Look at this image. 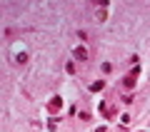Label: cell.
<instances>
[{
  "label": "cell",
  "instance_id": "obj_1",
  "mask_svg": "<svg viewBox=\"0 0 150 132\" xmlns=\"http://www.w3.org/2000/svg\"><path fill=\"white\" fill-rule=\"evenodd\" d=\"M10 58H13V62H15V65H25V62H28V53H25V48H23L20 42H15V45H13Z\"/></svg>",
  "mask_w": 150,
  "mask_h": 132
},
{
  "label": "cell",
  "instance_id": "obj_2",
  "mask_svg": "<svg viewBox=\"0 0 150 132\" xmlns=\"http://www.w3.org/2000/svg\"><path fill=\"white\" fill-rule=\"evenodd\" d=\"M73 55H75V60H80V62H85V60H88V50L83 48V45H78V48L73 50Z\"/></svg>",
  "mask_w": 150,
  "mask_h": 132
},
{
  "label": "cell",
  "instance_id": "obj_3",
  "mask_svg": "<svg viewBox=\"0 0 150 132\" xmlns=\"http://www.w3.org/2000/svg\"><path fill=\"white\" fill-rule=\"evenodd\" d=\"M48 107H50V110L55 112V110H58V107H63V100H60V97H53V102H50Z\"/></svg>",
  "mask_w": 150,
  "mask_h": 132
},
{
  "label": "cell",
  "instance_id": "obj_4",
  "mask_svg": "<svg viewBox=\"0 0 150 132\" xmlns=\"http://www.w3.org/2000/svg\"><path fill=\"white\" fill-rule=\"evenodd\" d=\"M123 85H125V87H133V85H135V75H128V77L123 80Z\"/></svg>",
  "mask_w": 150,
  "mask_h": 132
},
{
  "label": "cell",
  "instance_id": "obj_5",
  "mask_svg": "<svg viewBox=\"0 0 150 132\" xmlns=\"http://www.w3.org/2000/svg\"><path fill=\"white\" fill-rule=\"evenodd\" d=\"M103 85H105L103 80H100V82H93V85H90V90H93V92H98V90H103Z\"/></svg>",
  "mask_w": 150,
  "mask_h": 132
},
{
  "label": "cell",
  "instance_id": "obj_6",
  "mask_svg": "<svg viewBox=\"0 0 150 132\" xmlns=\"http://www.w3.org/2000/svg\"><path fill=\"white\" fill-rule=\"evenodd\" d=\"M105 15H108V13H105V10H98V13H95V18H98V20H100V22H103V20H105Z\"/></svg>",
  "mask_w": 150,
  "mask_h": 132
},
{
  "label": "cell",
  "instance_id": "obj_7",
  "mask_svg": "<svg viewBox=\"0 0 150 132\" xmlns=\"http://www.w3.org/2000/svg\"><path fill=\"white\" fill-rule=\"evenodd\" d=\"M65 70H68V72L73 75V72H75V62H68V65H65Z\"/></svg>",
  "mask_w": 150,
  "mask_h": 132
}]
</instances>
